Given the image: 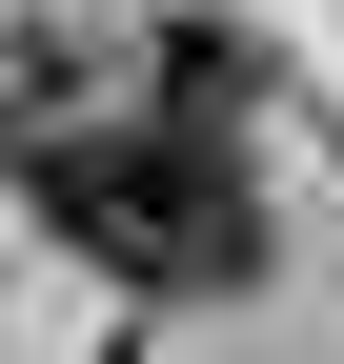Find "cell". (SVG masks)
Masks as SVG:
<instances>
[{
    "mask_svg": "<svg viewBox=\"0 0 344 364\" xmlns=\"http://www.w3.org/2000/svg\"><path fill=\"white\" fill-rule=\"evenodd\" d=\"M21 203L61 223L81 263H122V284H162V304H223L243 263H264V203H243V162L223 142H183V122H21Z\"/></svg>",
    "mask_w": 344,
    "mask_h": 364,
    "instance_id": "cell-1",
    "label": "cell"
}]
</instances>
